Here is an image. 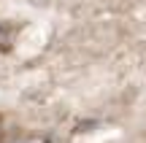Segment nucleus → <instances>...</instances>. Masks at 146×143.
<instances>
[{
    "label": "nucleus",
    "mask_w": 146,
    "mask_h": 143,
    "mask_svg": "<svg viewBox=\"0 0 146 143\" xmlns=\"http://www.w3.org/2000/svg\"><path fill=\"white\" fill-rule=\"evenodd\" d=\"M16 143H30V140H16Z\"/></svg>",
    "instance_id": "nucleus-1"
}]
</instances>
